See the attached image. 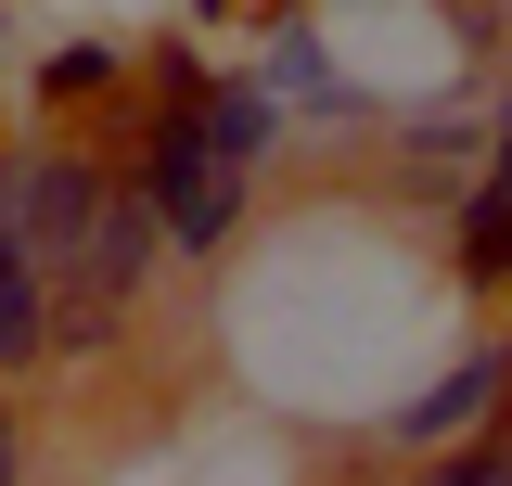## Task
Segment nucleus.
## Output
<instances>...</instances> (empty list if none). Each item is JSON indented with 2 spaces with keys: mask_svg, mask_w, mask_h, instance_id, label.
I'll use <instances>...</instances> for the list:
<instances>
[{
  "mask_svg": "<svg viewBox=\"0 0 512 486\" xmlns=\"http://www.w3.org/2000/svg\"><path fill=\"white\" fill-rule=\"evenodd\" d=\"M500 397H512V346H474L448 384H423V397L397 410V448H448V435H474V423H487Z\"/></svg>",
  "mask_w": 512,
  "mask_h": 486,
  "instance_id": "nucleus-1",
  "label": "nucleus"
},
{
  "mask_svg": "<svg viewBox=\"0 0 512 486\" xmlns=\"http://www.w3.org/2000/svg\"><path fill=\"white\" fill-rule=\"evenodd\" d=\"M39 359H52V282H39L26 218L0 205V371H39Z\"/></svg>",
  "mask_w": 512,
  "mask_h": 486,
  "instance_id": "nucleus-2",
  "label": "nucleus"
},
{
  "mask_svg": "<svg viewBox=\"0 0 512 486\" xmlns=\"http://www.w3.org/2000/svg\"><path fill=\"white\" fill-rule=\"evenodd\" d=\"M192 128H205V154H231V167H256V154H269V128H282V103H269L256 77H205V103H192Z\"/></svg>",
  "mask_w": 512,
  "mask_h": 486,
  "instance_id": "nucleus-3",
  "label": "nucleus"
},
{
  "mask_svg": "<svg viewBox=\"0 0 512 486\" xmlns=\"http://www.w3.org/2000/svg\"><path fill=\"white\" fill-rule=\"evenodd\" d=\"M256 90H269V103H308V116H359V90L320 64L308 26H282V39H269V77H256Z\"/></svg>",
  "mask_w": 512,
  "mask_h": 486,
  "instance_id": "nucleus-4",
  "label": "nucleus"
},
{
  "mask_svg": "<svg viewBox=\"0 0 512 486\" xmlns=\"http://www.w3.org/2000/svg\"><path fill=\"white\" fill-rule=\"evenodd\" d=\"M461 282H487V295L512 282V180H474L461 205Z\"/></svg>",
  "mask_w": 512,
  "mask_h": 486,
  "instance_id": "nucleus-5",
  "label": "nucleus"
},
{
  "mask_svg": "<svg viewBox=\"0 0 512 486\" xmlns=\"http://www.w3.org/2000/svg\"><path fill=\"white\" fill-rule=\"evenodd\" d=\"M116 77H128V52H116V39H77V52H52V64H39V103H90V90H116Z\"/></svg>",
  "mask_w": 512,
  "mask_h": 486,
  "instance_id": "nucleus-6",
  "label": "nucleus"
},
{
  "mask_svg": "<svg viewBox=\"0 0 512 486\" xmlns=\"http://www.w3.org/2000/svg\"><path fill=\"white\" fill-rule=\"evenodd\" d=\"M487 180H512V90H500V116H487Z\"/></svg>",
  "mask_w": 512,
  "mask_h": 486,
  "instance_id": "nucleus-7",
  "label": "nucleus"
}]
</instances>
